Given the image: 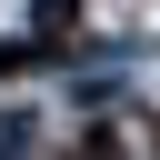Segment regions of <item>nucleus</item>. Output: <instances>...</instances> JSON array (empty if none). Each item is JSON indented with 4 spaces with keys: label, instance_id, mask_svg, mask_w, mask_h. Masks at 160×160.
<instances>
[{
    "label": "nucleus",
    "instance_id": "obj_1",
    "mask_svg": "<svg viewBox=\"0 0 160 160\" xmlns=\"http://www.w3.org/2000/svg\"><path fill=\"white\" fill-rule=\"evenodd\" d=\"M90 140H120V150H160V120H140V110H110Z\"/></svg>",
    "mask_w": 160,
    "mask_h": 160
}]
</instances>
